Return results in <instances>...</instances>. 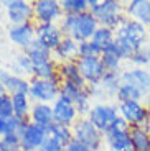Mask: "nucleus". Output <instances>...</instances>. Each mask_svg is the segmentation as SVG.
Wrapping results in <instances>:
<instances>
[{
    "label": "nucleus",
    "mask_w": 150,
    "mask_h": 151,
    "mask_svg": "<svg viewBox=\"0 0 150 151\" xmlns=\"http://www.w3.org/2000/svg\"><path fill=\"white\" fill-rule=\"evenodd\" d=\"M150 31L142 23L132 18H125L124 23L116 30V43L120 49L122 59L129 61L132 54L149 43Z\"/></svg>",
    "instance_id": "nucleus-1"
},
{
    "label": "nucleus",
    "mask_w": 150,
    "mask_h": 151,
    "mask_svg": "<svg viewBox=\"0 0 150 151\" xmlns=\"http://www.w3.org/2000/svg\"><path fill=\"white\" fill-rule=\"evenodd\" d=\"M58 25H60L64 36L73 38L78 43L91 40L96 30L99 28L98 20L89 10L84 13H79V15H64Z\"/></svg>",
    "instance_id": "nucleus-2"
},
{
    "label": "nucleus",
    "mask_w": 150,
    "mask_h": 151,
    "mask_svg": "<svg viewBox=\"0 0 150 151\" xmlns=\"http://www.w3.org/2000/svg\"><path fill=\"white\" fill-rule=\"evenodd\" d=\"M87 4L89 12L96 17L99 27L117 30L127 18L124 13L125 5L119 0H87Z\"/></svg>",
    "instance_id": "nucleus-3"
},
{
    "label": "nucleus",
    "mask_w": 150,
    "mask_h": 151,
    "mask_svg": "<svg viewBox=\"0 0 150 151\" xmlns=\"http://www.w3.org/2000/svg\"><path fill=\"white\" fill-rule=\"evenodd\" d=\"M33 64V77L38 79H56L58 63L53 58V51L46 49L35 40V43L25 51Z\"/></svg>",
    "instance_id": "nucleus-4"
},
{
    "label": "nucleus",
    "mask_w": 150,
    "mask_h": 151,
    "mask_svg": "<svg viewBox=\"0 0 150 151\" xmlns=\"http://www.w3.org/2000/svg\"><path fill=\"white\" fill-rule=\"evenodd\" d=\"M73 138L78 140L79 143L86 145L91 151H101L104 148V133L99 132L87 117H79L76 123L71 127Z\"/></svg>",
    "instance_id": "nucleus-5"
},
{
    "label": "nucleus",
    "mask_w": 150,
    "mask_h": 151,
    "mask_svg": "<svg viewBox=\"0 0 150 151\" xmlns=\"http://www.w3.org/2000/svg\"><path fill=\"white\" fill-rule=\"evenodd\" d=\"M60 87H61L60 77H56V79L31 77L28 97L31 99L33 104H53L60 97Z\"/></svg>",
    "instance_id": "nucleus-6"
},
{
    "label": "nucleus",
    "mask_w": 150,
    "mask_h": 151,
    "mask_svg": "<svg viewBox=\"0 0 150 151\" xmlns=\"http://www.w3.org/2000/svg\"><path fill=\"white\" fill-rule=\"evenodd\" d=\"M106 148L109 151H135L130 138V127L122 118H117L107 133H104Z\"/></svg>",
    "instance_id": "nucleus-7"
},
{
    "label": "nucleus",
    "mask_w": 150,
    "mask_h": 151,
    "mask_svg": "<svg viewBox=\"0 0 150 151\" xmlns=\"http://www.w3.org/2000/svg\"><path fill=\"white\" fill-rule=\"evenodd\" d=\"M119 117L125 123L135 128V127H145L150 120V109L140 100H125V102H117Z\"/></svg>",
    "instance_id": "nucleus-8"
},
{
    "label": "nucleus",
    "mask_w": 150,
    "mask_h": 151,
    "mask_svg": "<svg viewBox=\"0 0 150 151\" xmlns=\"http://www.w3.org/2000/svg\"><path fill=\"white\" fill-rule=\"evenodd\" d=\"M87 118L99 132L107 133L111 130V127L114 125V122L119 118V110H117V105H112V104L96 102L91 109Z\"/></svg>",
    "instance_id": "nucleus-9"
},
{
    "label": "nucleus",
    "mask_w": 150,
    "mask_h": 151,
    "mask_svg": "<svg viewBox=\"0 0 150 151\" xmlns=\"http://www.w3.org/2000/svg\"><path fill=\"white\" fill-rule=\"evenodd\" d=\"M4 12L7 20L10 22V27L35 22L33 2H28V0H5Z\"/></svg>",
    "instance_id": "nucleus-10"
},
{
    "label": "nucleus",
    "mask_w": 150,
    "mask_h": 151,
    "mask_svg": "<svg viewBox=\"0 0 150 151\" xmlns=\"http://www.w3.org/2000/svg\"><path fill=\"white\" fill-rule=\"evenodd\" d=\"M78 63V68H79V72L83 76L84 82L87 86H98L99 82L102 81L106 71L104 64L101 61V56H89V58H78L76 59Z\"/></svg>",
    "instance_id": "nucleus-11"
},
{
    "label": "nucleus",
    "mask_w": 150,
    "mask_h": 151,
    "mask_svg": "<svg viewBox=\"0 0 150 151\" xmlns=\"http://www.w3.org/2000/svg\"><path fill=\"white\" fill-rule=\"evenodd\" d=\"M35 23H60L64 17L60 0H35Z\"/></svg>",
    "instance_id": "nucleus-12"
},
{
    "label": "nucleus",
    "mask_w": 150,
    "mask_h": 151,
    "mask_svg": "<svg viewBox=\"0 0 150 151\" xmlns=\"http://www.w3.org/2000/svg\"><path fill=\"white\" fill-rule=\"evenodd\" d=\"M18 136L22 143V151H38L48 140V130L28 122L22 128Z\"/></svg>",
    "instance_id": "nucleus-13"
},
{
    "label": "nucleus",
    "mask_w": 150,
    "mask_h": 151,
    "mask_svg": "<svg viewBox=\"0 0 150 151\" xmlns=\"http://www.w3.org/2000/svg\"><path fill=\"white\" fill-rule=\"evenodd\" d=\"M35 36L42 46L55 51V48L63 41L64 35L58 23H35Z\"/></svg>",
    "instance_id": "nucleus-14"
},
{
    "label": "nucleus",
    "mask_w": 150,
    "mask_h": 151,
    "mask_svg": "<svg viewBox=\"0 0 150 151\" xmlns=\"http://www.w3.org/2000/svg\"><path fill=\"white\" fill-rule=\"evenodd\" d=\"M51 107H53L55 123L64 125V127H73V125L76 123V120L79 118L76 105L69 100V99L63 97V95H60V97L51 104Z\"/></svg>",
    "instance_id": "nucleus-15"
},
{
    "label": "nucleus",
    "mask_w": 150,
    "mask_h": 151,
    "mask_svg": "<svg viewBox=\"0 0 150 151\" xmlns=\"http://www.w3.org/2000/svg\"><path fill=\"white\" fill-rule=\"evenodd\" d=\"M120 81L124 84H130L135 89H139L143 95H150V69L134 68L129 66L120 72Z\"/></svg>",
    "instance_id": "nucleus-16"
},
{
    "label": "nucleus",
    "mask_w": 150,
    "mask_h": 151,
    "mask_svg": "<svg viewBox=\"0 0 150 151\" xmlns=\"http://www.w3.org/2000/svg\"><path fill=\"white\" fill-rule=\"evenodd\" d=\"M120 84V72H106L102 81L98 84V86H92L91 87V92H92V99H98L101 100L102 99H116L117 91H119Z\"/></svg>",
    "instance_id": "nucleus-17"
},
{
    "label": "nucleus",
    "mask_w": 150,
    "mask_h": 151,
    "mask_svg": "<svg viewBox=\"0 0 150 151\" xmlns=\"http://www.w3.org/2000/svg\"><path fill=\"white\" fill-rule=\"evenodd\" d=\"M8 40L22 51H26L35 43V22L23 23V25H12L8 28Z\"/></svg>",
    "instance_id": "nucleus-18"
},
{
    "label": "nucleus",
    "mask_w": 150,
    "mask_h": 151,
    "mask_svg": "<svg viewBox=\"0 0 150 151\" xmlns=\"http://www.w3.org/2000/svg\"><path fill=\"white\" fill-rule=\"evenodd\" d=\"M124 13L127 18H132L150 28V0H130L125 4Z\"/></svg>",
    "instance_id": "nucleus-19"
},
{
    "label": "nucleus",
    "mask_w": 150,
    "mask_h": 151,
    "mask_svg": "<svg viewBox=\"0 0 150 151\" xmlns=\"http://www.w3.org/2000/svg\"><path fill=\"white\" fill-rule=\"evenodd\" d=\"M58 77H60L61 84H71V86H76V87H86L87 86L84 82L81 72H79V68H78V63L76 61L58 64Z\"/></svg>",
    "instance_id": "nucleus-20"
},
{
    "label": "nucleus",
    "mask_w": 150,
    "mask_h": 151,
    "mask_svg": "<svg viewBox=\"0 0 150 151\" xmlns=\"http://www.w3.org/2000/svg\"><path fill=\"white\" fill-rule=\"evenodd\" d=\"M78 46L79 43L74 41L73 38L64 36L63 41L55 48L53 51V58L58 64H63V63H69V61H76L78 59Z\"/></svg>",
    "instance_id": "nucleus-21"
},
{
    "label": "nucleus",
    "mask_w": 150,
    "mask_h": 151,
    "mask_svg": "<svg viewBox=\"0 0 150 151\" xmlns=\"http://www.w3.org/2000/svg\"><path fill=\"white\" fill-rule=\"evenodd\" d=\"M101 61L107 72H122V63H124V59H122L120 49L116 41L111 43L109 46H106L102 49Z\"/></svg>",
    "instance_id": "nucleus-22"
},
{
    "label": "nucleus",
    "mask_w": 150,
    "mask_h": 151,
    "mask_svg": "<svg viewBox=\"0 0 150 151\" xmlns=\"http://www.w3.org/2000/svg\"><path fill=\"white\" fill-rule=\"evenodd\" d=\"M28 120L35 125H40L43 128H48L50 125L55 123L51 104H33L28 115Z\"/></svg>",
    "instance_id": "nucleus-23"
},
{
    "label": "nucleus",
    "mask_w": 150,
    "mask_h": 151,
    "mask_svg": "<svg viewBox=\"0 0 150 151\" xmlns=\"http://www.w3.org/2000/svg\"><path fill=\"white\" fill-rule=\"evenodd\" d=\"M5 91L7 94L15 95V94H26L28 95V91H30V79L26 77H22V76H17L13 72H8L7 77L4 81Z\"/></svg>",
    "instance_id": "nucleus-24"
},
{
    "label": "nucleus",
    "mask_w": 150,
    "mask_h": 151,
    "mask_svg": "<svg viewBox=\"0 0 150 151\" xmlns=\"http://www.w3.org/2000/svg\"><path fill=\"white\" fill-rule=\"evenodd\" d=\"M12 72L17 76H22L26 79H31L33 77V64H31L30 56L22 51L13 58V66H12Z\"/></svg>",
    "instance_id": "nucleus-25"
},
{
    "label": "nucleus",
    "mask_w": 150,
    "mask_h": 151,
    "mask_svg": "<svg viewBox=\"0 0 150 151\" xmlns=\"http://www.w3.org/2000/svg\"><path fill=\"white\" fill-rule=\"evenodd\" d=\"M28 118H18V117H7L0 118V138L8 135H20L22 128L28 123Z\"/></svg>",
    "instance_id": "nucleus-26"
},
{
    "label": "nucleus",
    "mask_w": 150,
    "mask_h": 151,
    "mask_svg": "<svg viewBox=\"0 0 150 151\" xmlns=\"http://www.w3.org/2000/svg\"><path fill=\"white\" fill-rule=\"evenodd\" d=\"M46 130H48V138L56 140L58 143H61L64 148L74 140V138H73L71 127H64V125H60V123H53V125H50Z\"/></svg>",
    "instance_id": "nucleus-27"
},
{
    "label": "nucleus",
    "mask_w": 150,
    "mask_h": 151,
    "mask_svg": "<svg viewBox=\"0 0 150 151\" xmlns=\"http://www.w3.org/2000/svg\"><path fill=\"white\" fill-rule=\"evenodd\" d=\"M130 138L135 151H150V132L145 127L130 128Z\"/></svg>",
    "instance_id": "nucleus-28"
},
{
    "label": "nucleus",
    "mask_w": 150,
    "mask_h": 151,
    "mask_svg": "<svg viewBox=\"0 0 150 151\" xmlns=\"http://www.w3.org/2000/svg\"><path fill=\"white\" fill-rule=\"evenodd\" d=\"M12 104H13V115L18 118H28L31 110V99L26 94H15L12 95Z\"/></svg>",
    "instance_id": "nucleus-29"
},
{
    "label": "nucleus",
    "mask_w": 150,
    "mask_h": 151,
    "mask_svg": "<svg viewBox=\"0 0 150 151\" xmlns=\"http://www.w3.org/2000/svg\"><path fill=\"white\" fill-rule=\"evenodd\" d=\"M116 99H117V102H125V100H140V102H142L143 99H145V95H143L139 89H135L134 86L122 82L119 87V91H117Z\"/></svg>",
    "instance_id": "nucleus-30"
},
{
    "label": "nucleus",
    "mask_w": 150,
    "mask_h": 151,
    "mask_svg": "<svg viewBox=\"0 0 150 151\" xmlns=\"http://www.w3.org/2000/svg\"><path fill=\"white\" fill-rule=\"evenodd\" d=\"M64 15H79L89 10L87 0H60Z\"/></svg>",
    "instance_id": "nucleus-31"
},
{
    "label": "nucleus",
    "mask_w": 150,
    "mask_h": 151,
    "mask_svg": "<svg viewBox=\"0 0 150 151\" xmlns=\"http://www.w3.org/2000/svg\"><path fill=\"white\" fill-rule=\"evenodd\" d=\"M91 40H92L101 49H104L106 46H109L111 43L116 41V30H111V28H106V27H99Z\"/></svg>",
    "instance_id": "nucleus-32"
},
{
    "label": "nucleus",
    "mask_w": 150,
    "mask_h": 151,
    "mask_svg": "<svg viewBox=\"0 0 150 151\" xmlns=\"http://www.w3.org/2000/svg\"><path fill=\"white\" fill-rule=\"evenodd\" d=\"M129 63H130V66H134V68H143V69L149 68L150 66V43H147L145 46L137 49V51L132 54V58L129 59Z\"/></svg>",
    "instance_id": "nucleus-33"
},
{
    "label": "nucleus",
    "mask_w": 150,
    "mask_h": 151,
    "mask_svg": "<svg viewBox=\"0 0 150 151\" xmlns=\"http://www.w3.org/2000/svg\"><path fill=\"white\" fill-rule=\"evenodd\" d=\"M102 49L99 48L92 40H87V41L79 43L78 46V58H89V56H101Z\"/></svg>",
    "instance_id": "nucleus-34"
},
{
    "label": "nucleus",
    "mask_w": 150,
    "mask_h": 151,
    "mask_svg": "<svg viewBox=\"0 0 150 151\" xmlns=\"http://www.w3.org/2000/svg\"><path fill=\"white\" fill-rule=\"evenodd\" d=\"M0 151H22L18 135H8L0 138Z\"/></svg>",
    "instance_id": "nucleus-35"
},
{
    "label": "nucleus",
    "mask_w": 150,
    "mask_h": 151,
    "mask_svg": "<svg viewBox=\"0 0 150 151\" xmlns=\"http://www.w3.org/2000/svg\"><path fill=\"white\" fill-rule=\"evenodd\" d=\"M13 117V104H12V95L10 94H2L0 95V118Z\"/></svg>",
    "instance_id": "nucleus-36"
},
{
    "label": "nucleus",
    "mask_w": 150,
    "mask_h": 151,
    "mask_svg": "<svg viewBox=\"0 0 150 151\" xmlns=\"http://www.w3.org/2000/svg\"><path fill=\"white\" fill-rule=\"evenodd\" d=\"M38 151H64V146H63L61 143H58L56 140L48 138V140L43 143V146L40 148Z\"/></svg>",
    "instance_id": "nucleus-37"
},
{
    "label": "nucleus",
    "mask_w": 150,
    "mask_h": 151,
    "mask_svg": "<svg viewBox=\"0 0 150 151\" xmlns=\"http://www.w3.org/2000/svg\"><path fill=\"white\" fill-rule=\"evenodd\" d=\"M64 151H91V150L86 146V145L79 143L78 140H73L71 143H69L66 148H64Z\"/></svg>",
    "instance_id": "nucleus-38"
},
{
    "label": "nucleus",
    "mask_w": 150,
    "mask_h": 151,
    "mask_svg": "<svg viewBox=\"0 0 150 151\" xmlns=\"http://www.w3.org/2000/svg\"><path fill=\"white\" fill-rule=\"evenodd\" d=\"M7 74H8V71H5L4 68H0V82H4V81H5Z\"/></svg>",
    "instance_id": "nucleus-39"
},
{
    "label": "nucleus",
    "mask_w": 150,
    "mask_h": 151,
    "mask_svg": "<svg viewBox=\"0 0 150 151\" xmlns=\"http://www.w3.org/2000/svg\"><path fill=\"white\" fill-rule=\"evenodd\" d=\"M2 12H4V2L0 0V13H2Z\"/></svg>",
    "instance_id": "nucleus-40"
},
{
    "label": "nucleus",
    "mask_w": 150,
    "mask_h": 151,
    "mask_svg": "<svg viewBox=\"0 0 150 151\" xmlns=\"http://www.w3.org/2000/svg\"><path fill=\"white\" fill-rule=\"evenodd\" d=\"M101 151H109V150H107V148H102V150H101Z\"/></svg>",
    "instance_id": "nucleus-41"
}]
</instances>
